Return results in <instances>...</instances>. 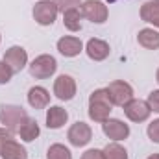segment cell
Instances as JSON below:
<instances>
[{"label": "cell", "mask_w": 159, "mask_h": 159, "mask_svg": "<svg viewBox=\"0 0 159 159\" xmlns=\"http://www.w3.org/2000/svg\"><path fill=\"white\" fill-rule=\"evenodd\" d=\"M102 129H104L106 137H109L113 141H124L129 137V126L119 119H107L106 122H102Z\"/></svg>", "instance_id": "obj_11"}, {"label": "cell", "mask_w": 159, "mask_h": 159, "mask_svg": "<svg viewBox=\"0 0 159 159\" xmlns=\"http://www.w3.org/2000/svg\"><path fill=\"white\" fill-rule=\"evenodd\" d=\"M80 11H81V17H85L87 20L94 22V24H102L107 20L109 17V9L104 2L100 0H85L81 6H80Z\"/></svg>", "instance_id": "obj_5"}, {"label": "cell", "mask_w": 159, "mask_h": 159, "mask_svg": "<svg viewBox=\"0 0 159 159\" xmlns=\"http://www.w3.org/2000/svg\"><path fill=\"white\" fill-rule=\"evenodd\" d=\"M156 80H157V83H159V69H157V72H156Z\"/></svg>", "instance_id": "obj_30"}, {"label": "cell", "mask_w": 159, "mask_h": 159, "mask_svg": "<svg viewBox=\"0 0 159 159\" xmlns=\"http://www.w3.org/2000/svg\"><path fill=\"white\" fill-rule=\"evenodd\" d=\"M124 113H126V117L131 120V122H144V120L150 117L152 109H150L148 102L131 98L128 104H124Z\"/></svg>", "instance_id": "obj_8"}, {"label": "cell", "mask_w": 159, "mask_h": 159, "mask_svg": "<svg viewBox=\"0 0 159 159\" xmlns=\"http://www.w3.org/2000/svg\"><path fill=\"white\" fill-rule=\"evenodd\" d=\"M148 106H150L152 111L159 113V91H152L148 94Z\"/></svg>", "instance_id": "obj_26"}, {"label": "cell", "mask_w": 159, "mask_h": 159, "mask_svg": "<svg viewBox=\"0 0 159 159\" xmlns=\"http://www.w3.org/2000/svg\"><path fill=\"white\" fill-rule=\"evenodd\" d=\"M54 94L59 100H63V102L72 100L74 94H76V81H74V78L69 76V74L57 76L56 81H54Z\"/></svg>", "instance_id": "obj_9"}, {"label": "cell", "mask_w": 159, "mask_h": 159, "mask_svg": "<svg viewBox=\"0 0 159 159\" xmlns=\"http://www.w3.org/2000/svg\"><path fill=\"white\" fill-rule=\"evenodd\" d=\"M28 104L34 109H44L50 104V93L44 87H39V85L32 87L28 91Z\"/></svg>", "instance_id": "obj_14"}, {"label": "cell", "mask_w": 159, "mask_h": 159, "mask_svg": "<svg viewBox=\"0 0 159 159\" xmlns=\"http://www.w3.org/2000/svg\"><path fill=\"white\" fill-rule=\"evenodd\" d=\"M69 120V113L67 109L59 107V106H52L46 111V126L50 129H59L61 126H65V122Z\"/></svg>", "instance_id": "obj_15"}, {"label": "cell", "mask_w": 159, "mask_h": 159, "mask_svg": "<svg viewBox=\"0 0 159 159\" xmlns=\"http://www.w3.org/2000/svg\"><path fill=\"white\" fill-rule=\"evenodd\" d=\"M13 139V131H9L7 128H0V150H2V146L7 143V141H11Z\"/></svg>", "instance_id": "obj_27"}, {"label": "cell", "mask_w": 159, "mask_h": 159, "mask_svg": "<svg viewBox=\"0 0 159 159\" xmlns=\"http://www.w3.org/2000/svg\"><path fill=\"white\" fill-rule=\"evenodd\" d=\"M102 154H104V159H128V152H126V148L120 146L119 143H111V144H107V146L102 150Z\"/></svg>", "instance_id": "obj_21"}, {"label": "cell", "mask_w": 159, "mask_h": 159, "mask_svg": "<svg viewBox=\"0 0 159 159\" xmlns=\"http://www.w3.org/2000/svg\"><path fill=\"white\" fill-rule=\"evenodd\" d=\"M81 159H104V154H102V150H96V148H93V150H87Z\"/></svg>", "instance_id": "obj_28"}, {"label": "cell", "mask_w": 159, "mask_h": 159, "mask_svg": "<svg viewBox=\"0 0 159 159\" xmlns=\"http://www.w3.org/2000/svg\"><path fill=\"white\" fill-rule=\"evenodd\" d=\"M57 50L65 57H76V56H80V52L83 50V43L78 37H72V35L61 37L57 41Z\"/></svg>", "instance_id": "obj_13"}, {"label": "cell", "mask_w": 159, "mask_h": 159, "mask_svg": "<svg viewBox=\"0 0 159 159\" xmlns=\"http://www.w3.org/2000/svg\"><path fill=\"white\" fill-rule=\"evenodd\" d=\"M85 52H87V56L93 61H104V59L109 57L111 48H109V44L106 41L102 39H89L87 44H85Z\"/></svg>", "instance_id": "obj_12"}, {"label": "cell", "mask_w": 159, "mask_h": 159, "mask_svg": "<svg viewBox=\"0 0 159 159\" xmlns=\"http://www.w3.org/2000/svg\"><path fill=\"white\" fill-rule=\"evenodd\" d=\"M67 139H69V143H70L72 146L81 148V146H85L87 143H91V139H93V129H91V126L85 124V122H74V124L69 128V131H67Z\"/></svg>", "instance_id": "obj_7"}, {"label": "cell", "mask_w": 159, "mask_h": 159, "mask_svg": "<svg viewBox=\"0 0 159 159\" xmlns=\"http://www.w3.org/2000/svg\"><path fill=\"white\" fill-rule=\"evenodd\" d=\"M146 133H148V137H150V141H152V143H157V144H159V119L148 124Z\"/></svg>", "instance_id": "obj_25"}, {"label": "cell", "mask_w": 159, "mask_h": 159, "mask_svg": "<svg viewBox=\"0 0 159 159\" xmlns=\"http://www.w3.org/2000/svg\"><path fill=\"white\" fill-rule=\"evenodd\" d=\"M26 119H28V113L20 106L6 104V106L0 107V122L9 131H19V128L26 122Z\"/></svg>", "instance_id": "obj_2"}, {"label": "cell", "mask_w": 159, "mask_h": 159, "mask_svg": "<svg viewBox=\"0 0 159 159\" xmlns=\"http://www.w3.org/2000/svg\"><path fill=\"white\" fill-rule=\"evenodd\" d=\"M54 4L57 6V11L65 13L69 9H76L78 6H81V0H54Z\"/></svg>", "instance_id": "obj_23"}, {"label": "cell", "mask_w": 159, "mask_h": 159, "mask_svg": "<svg viewBox=\"0 0 159 159\" xmlns=\"http://www.w3.org/2000/svg\"><path fill=\"white\" fill-rule=\"evenodd\" d=\"M111 100L107 96V91L106 89H96L91 93L89 96V117L94 120V122H106L109 119V113H111Z\"/></svg>", "instance_id": "obj_1"}, {"label": "cell", "mask_w": 159, "mask_h": 159, "mask_svg": "<svg viewBox=\"0 0 159 159\" xmlns=\"http://www.w3.org/2000/svg\"><path fill=\"white\" fill-rule=\"evenodd\" d=\"M13 70L9 69V65L6 63V61H0V83L4 85V83H9L11 78H13Z\"/></svg>", "instance_id": "obj_24"}, {"label": "cell", "mask_w": 159, "mask_h": 159, "mask_svg": "<svg viewBox=\"0 0 159 159\" xmlns=\"http://www.w3.org/2000/svg\"><path fill=\"white\" fill-rule=\"evenodd\" d=\"M154 26H157V28H159V19L156 20V22H154Z\"/></svg>", "instance_id": "obj_31"}, {"label": "cell", "mask_w": 159, "mask_h": 159, "mask_svg": "<svg viewBox=\"0 0 159 159\" xmlns=\"http://www.w3.org/2000/svg\"><path fill=\"white\" fill-rule=\"evenodd\" d=\"M0 157L2 159H28V152L22 144H19L17 141H7L2 150H0Z\"/></svg>", "instance_id": "obj_16"}, {"label": "cell", "mask_w": 159, "mask_h": 159, "mask_svg": "<svg viewBox=\"0 0 159 159\" xmlns=\"http://www.w3.org/2000/svg\"><path fill=\"white\" fill-rule=\"evenodd\" d=\"M137 41L146 50H157L159 48V32L154 28H143L137 35Z\"/></svg>", "instance_id": "obj_17"}, {"label": "cell", "mask_w": 159, "mask_h": 159, "mask_svg": "<svg viewBox=\"0 0 159 159\" xmlns=\"http://www.w3.org/2000/svg\"><path fill=\"white\" fill-rule=\"evenodd\" d=\"M0 41H2V35H0Z\"/></svg>", "instance_id": "obj_33"}, {"label": "cell", "mask_w": 159, "mask_h": 159, "mask_svg": "<svg viewBox=\"0 0 159 159\" xmlns=\"http://www.w3.org/2000/svg\"><path fill=\"white\" fill-rule=\"evenodd\" d=\"M4 61L9 65V69L13 72H20L28 65V54H26V50L22 46H11V48L6 50Z\"/></svg>", "instance_id": "obj_10"}, {"label": "cell", "mask_w": 159, "mask_h": 159, "mask_svg": "<svg viewBox=\"0 0 159 159\" xmlns=\"http://www.w3.org/2000/svg\"><path fill=\"white\" fill-rule=\"evenodd\" d=\"M107 2H109V4H113V2H117V0H107Z\"/></svg>", "instance_id": "obj_32"}, {"label": "cell", "mask_w": 159, "mask_h": 159, "mask_svg": "<svg viewBox=\"0 0 159 159\" xmlns=\"http://www.w3.org/2000/svg\"><path fill=\"white\" fill-rule=\"evenodd\" d=\"M106 91H107V96H109V100H111L113 106L124 107V104H128V102L133 98V89H131V85H129L128 81H124V80H115V81H111V83L106 87Z\"/></svg>", "instance_id": "obj_4"}, {"label": "cell", "mask_w": 159, "mask_h": 159, "mask_svg": "<svg viewBox=\"0 0 159 159\" xmlns=\"http://www.w3.org/2000/svg\"><path fill=\"white\" fill-rule=\"evenodd\" d=\"M146 159H159V154H152L150 157H146Z\"/></svg>", "instance_id": "obj_29"}, {"label": "cell", "mask_w": 159, "mask_h": 159, "mask_svg": "<svg viewBox=\"0 0 159 159\" xmlns=\"http://www.w3.org/2000/svg\"><path fill=\"white\" fill-rule=\"evenodd\" d=\"M41 129H39V124H37V120L34 119H26V122L19 128V135H20V139L22 141H26V143H32V141H35L37 137H39Z\"/></svg>", "instance_id": "obj_18"}, {"label": "cell", "mask_w": 159, "mask_h": 159, "mask_svg": "<svg viewBox=\"0 0 159 159\" xmlns=\"http://www.w3.org/2000/svg\"><path fill=\"white\" fill-rule=\"evenodd\" d=\"M56 70H57V61H56V57L50 56V54L37 56V57L30 63V74L37 80L50 78Z\"/></svg>", "instance_id": "obj_3"}, {"label": "cell", "mask_w": 159, "mask_h": 159, "mask_svg": "<svg viewBox=\"0 0 159 159\" xmlns=\"http://www.w3.org/2000/svg\"><path fill=\"white\" fill-rule=\"evenodd\" d=\"M141 19L144 22H150L154 24L156 20L159 19V0H148L143 4L141 7Z\"/></svg>", "instance_id": "obj_19"}, {"label": "cell", "mask_w": 159, "mask_h": 159, "mask_svg": "<svg viewBox=\"0 0 159 159\" xmlns=\"http://www.w3.org/2000/svg\"><path fill=\"white\" fill-rule=\"evenodd\" d=\"M63 24H65V28L70 30V32L81 30V11H80L78 7L65 11V13H63Z\"/></svg>", "instance_id": "obj_20"}, {"label": "cell", "mask_w": 159, "mask_h": 159, "mask_svg": "<svg viewBox=\"0 0 159 159\" xmlns=\"http://www.w3.org/2000/svg\"><path fill=\"white\" fill-rule=\"evenodd\" d=\"M57 6L50 0H41L34 6V19L41 26H52L57 17Z\"/></svg>", "instance_id": "obj_6"}, {"label": "cell", "mask_w": 159, "mask_h": 159, "mask_svg": "<svg viewBox=\"0 0 159 159\" xmlns=\"http://www.w3.org/2000/svg\"><path fill=\"white\" fill-rule=\"evenodd\" d=\"M46 159H72V154H70V150H69L65 144L56 143V144H52V146L48 148Z\"/></svg>", "instance_id": "obj_22"}]
</instances>
